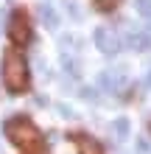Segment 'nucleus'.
<instances>
[{"instance_id": "f257e3e1", "label": "nucleus", "mask_w": 151, "mask_h": 154, "mask_svg": "<svg viewBox=\"0 0 151 154\" xmlns=\"http://www.w3.org/2000/svg\"><path fill=\"white\" fill-rule=\"evenodd\" d=\"M3 81L8 87V93H23L28 87V65H25L23 53L8 48L3 56Z\"/></svg>"}, {"instance_id": "f03ea898", "label": "nucleus", "mask_w": 151, "mask_h": 154, "mask_svg": "<svg viewBox=\"0 0 151 154\" xmlns=\"http://www.w3.org/2000/svg\"><path fill=\"white\" fill-rule=\"evenodd\" d=\"M6 137L11 143H17L20 149H37L42 134L28 118H11V121L6 123Z\"/></svg>"}, {"instance_id": "7ed1b4c3", "label": "nucleus", "mask_w": 151, "mask_h": 154, "mask_svg": "<svg viewBox=\"0 0 151 154\" xmlns=\"http://www.w3.org/2000/svg\"><path fill=\"white\" fill-rule=\"evenodd\" d=\"M6 28H8V37H11L14 45L31 42V23H28V17H25V11H11Z\"/></svg>"}, {"instance_id": "20e7f679", "label": "nucleus", "mask_w": 151, "mask_h": 154, "mask_svg": "<svg viewBox=\"0 0 151 154\" xmlns=\"http://www.w3.org/2000/svg\"><path fill=\"white\" fill-rule=\"evenodd\" d=\"M126 70L123 67H112V70H104V73L98 76V84L106 90V93H123V87H126Z\"/></svg>"}, {"instance_id": "39448f33", "label": "nucleus", "mask_w": 151, "mask_h": 154, "mask_svg": "<svg viewBox=\"0 0 151 154\" xmlns=\"http://www.w3.org/2000/svg\"><path fill=\"white\" fill-rule=\"evenodd\" d=\"M126 45L131 51H148L151 48V28H140V25H129L126 31Z\"/></svg>"}, {"instance_id": "423d86ee", "label": "nucleus", "mask_w": 151, "mask_h": 154, "mask_svg": "<svg viewBox=\"0 0 151 154\" xmlns=\"http://www.w3.org/2000/svg\"><path fill=\"white\" fill-rule=\"evenodd\" d=\"M95 45H98V51L101 53H118L120 51V37L115 31H109V28H98L95 31Z\"/></svg>"}, {"instance_id": "0eeeda50", "label": "nucleus", "mask_w": 151, "mask_h": 154, "mask_svg": "<svg viewBox=\"0 0 151 154\" xmlns=\"http://www.w3.org/2000/svg\"><path fill=\"white\" fill-rule=\"evenodd\" d=\"M39 17H42V23H45V28H59V14L53 11V3L50 0H42L39 3Z\"/></svg>"}, {"instance_id": "6e6552de", "label": "nucleus", "mask_w": 151, "mask_h": 154, "mask_svg": "<svg viewBox=\"0 0 151 154\" xmlns=\"http://www.w3.org/2000/svg\"><path fill=\"white\" fill-rule=\"evenodd\" d=\"M76 149H78V154H101L98 143L92 137H84V134H76Z\"/></svg>"}, {"instance_id": "1a4fd4ad", "label": "nucleus", "mask_w": 151, "mask_h": 154, "mask_svg": "<svg viewBox=\"0 0 151 154\" xmlns=\"http://www.w3.org/2000/svg\"><path fill=\"white\" fill-rule=\"evenodd\" d=\"M112 132L118 134V140H123V137H129V121H126V118H118V121L112 123Z\"/></svg>"}, {"instance_id": "9d476101", "label": "nucleus", "mask_w": 151, "mask_h": 154, "mask_svg": "<svg viewBox=\"0 0 151 154\" xmlns=\"http://www.w3.org/2000/svg\"><path fill=\"white\" fill-rule=\"evenodd\" d=\"M62 67H65L70 76H78V62H76V56H62Z\"/></svg>"}, {"instance_id": "9b49d317", "label": "nucleus", "mask_w": 151, "mask_h": 154, "mask_svg": "<svg viewBox=\"0 0 151 154\" xmlns=\"http://www.w3.org/2000/svg\"><path fill=\"white\" fill-rule=\"evenodd\" d=\"M134 8L146 17V20H151V0H134Z\"/></svg>"}, {"instance_id": "f8f14e48", "label": "nucleus", "mask_w": 151, "mask_h": 154, "mask_svg": "<svg viewBox=\"0 0 151 154\" xmlns=\"http://www.w3.org/2000/svg\"><path fill=\"white\" fill-rule=\"evenodd\" d=\"M118 6V0H98V8L101 11H109V8H115Z\"/></svg>"}, {"instance_id": "ddd939ff", "label": "nucleus", "mask_w": 151, "mask_h": 154, "mask_svg": "<svg viewBox=\"0 0 151 154\" xmlns=\"http://www.w3.org/2000/svg\"><path fill=\"white\" fill-rule=\"evenodd\" d=\"M65 6H67V11L73 14V17H81V11H78V6H76V0H65Z\"/></svg>"}, {"instance_id": "4468645a", "label": "nucleus", "mask_w": 151, "mask_h": 154, "mask_svg": "<svg viewBox=\"0 0 151 154\" xmlns=\"http://www.w3.org/2000/svg\"><path fill=\"white\" fill-rule=\"evenodd\" d=\"M81 95L90 98V101H95V98H98V95H95V90H81Z\"/></svg>"}, {"instance_id": "2eb2a0df", "label": "nucleus", "mask_w": 151, "mask_h": 154, "mask_svg": "<svg viewBox=\"0 0 151 154\" xmlns=\"http://www.w3.org/2000/svg\"><path fill=\"white\" fill-rule=\"evenodd\" d=\"M148 84H151V73H148Z\"/></svg>"}]
</instances>
